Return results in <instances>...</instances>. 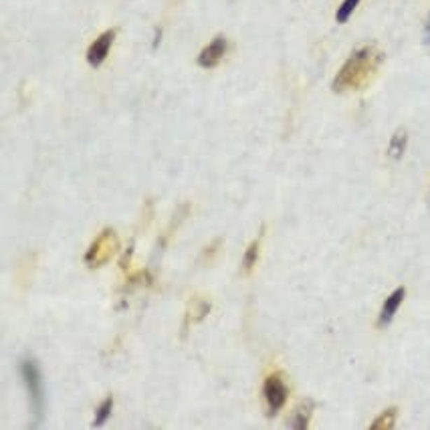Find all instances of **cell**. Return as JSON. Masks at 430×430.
Returning <instances> with one entry per match:
<instances>
[{"label":"cell","instance_id":"4fadbf2b","mask_svg":"<svg viewBox=\"0 0 430 430\" xmlns=\"http://www.w3.org/2000/svg\"><path fill=\"white\" fill-rule=\"evenodd\" d=\"M360 4V0H344L342 6L335 13V20L338 22H347V18L352 17V13L356 11V6Z\"/></svg>","mask_w":430,"mask_h":430},{"label":"cell","instance_id":"30bf717a","mask_svg":"<svg viewBox=\"0 0 430 430\" xmlns=\"http://www.w3.org/2000/svg\"><path fill=\"white\" fill-rule=\"evenodd\" d=\"M396 416H398V408H388V410H384V412L380 414L378 418L370 424V429L372 430H390L394 429L396 424Z\"/></svg>","mask_w":430,"mask_h":430},{"label":"cell","instance_id":"8fae6325","mask_svg":"<svg viewBox=\"0 0 430 430\" xmlns=\"http://www.w3.org/2000/svg\"><path fill=\"white\" fill-rule=\"evenodd\" d=\"M113 414V398L111 396H107L104 402L97 406V410H95V418H93V426H104L105 422H107V418Z\"/></svg>","mask_w":430,"mask_h":430},{"label":"cell","instance_id":"277c9868","mask_svg":"<svg viewBox=\"0 0 430 430\" xmlns=\"http://www.w3.org/2000/svg\"><path fill=\"white\" fill-rule=\"evenodd\" d=\"M20 374L25 380L27 392L31 398V406L36 418L43 416V382H41V372L35 360H22L20 361Z\"/></svg>","mask_w":430,"mask_h":430},{"label":"cell","instance_id":"ba28073f","mask_svg":"<svg viewBox=\"0 0 430 430\" xmlns=\"http://www.w3.org/2000/svg\"><path fill=\"white\" fill-rule=\"evenodd\" d=\"M311 412H313V402H305V404H301V406L295 410V414H293V418L289 424H291L293 429L305 430L307 426H310Z\"/></svg>","mask_w":430,"mask_h":430},{"label":"cell","instance_id":"5b68a950","mask_svg":"<svg viewBox=\"0 0 430 430\" xmlns=\"http://www.w3.org/2000/svg\"><path fill=\"white\" fill-rule=\"evenodd\" d=\"M116 36H118V31H116V29H109V31L102 33V35L97 36V39L89 45V49H87V63H89L91 67H99L105 59H107V55H109L111 47H113Z\"/></svg>","mask_w":430,"mask_h":430},{"label":"cell","instance_id":"5bb4252c","mask_svg":"<svg viewBox=\"0 0 430 430\" xmlns=\"http://www.w3.org/2000/svg\"><path fill=\"white\" fill-rule=\"evenodd\" d=\"M424 43L430 45V15L426 18V25H424Z\"/></svg>","mask_w":430,"mask_h":430},{"label":"cell","instance_id":"9c48e42d","mask_svg":"<svg viewBox=\"0 0 430 430\" xmlns=\"http://www.w3.org/2000/svg\"><path fill=\"white\" fill-rule=\"evenodd\" d=\"M258 253H261V239H255L249 244V249L244 251V255H242V269H244V273L253 271V267L257 265L258 261Z\"/></svg>","mask_w":430,"mask_h":430},{"label":"cell","instance_id":"6da1fadb","mask_svg":"<svg viewBox=\"0 0 430 430\" xmlns=\"http://www.w3.org/2000/svg\"><path fill=\"white\" fill-rule=\"evenodd\" d=\"M382 61H384V53L380 51L376 45H363L360 49H356L347 57L342 69L338 71V75L331 83V89L335 93L358 91L370 83V79L380 69Z\"/></svg>","mask_w":430,"mask_h":430},{"label":"cell","instance_id":"52a82bcc","mask_svg":"<svg viewBox=\"0 0 430 430\" xmlns=\"http://www.w3.org/2000/svg\"><path fill=\"white\" fill-rule=\"evenodd\" d=\"M404 297H406V289H404V287H398V289L384 301V305H382V311H380V317H378V327H386L392 319H394L396 311L400 310Z\"/></svg>","mask_w":430,"mask_h":430},{"label":"cell","instance_id":"7a4b0ae2","mask_svg":"<svg viewBox=\"0 0 430 430\" xmlns=\"http://www.w3.org/2000/svg\"><path fill=\"white\" fill-rule=\"evenodd\" d=\"M118 235L111 228L102 230V235L93 241V244L87 249L85 265L89 269H99L105 263H109L111 257L118 253Z\"/></svg>","mask_w":430,"mask_h":430},{"label":"cell","instance_id":"9a60e30c","mask_svg":"<svg viewBox=\"0 0 430 430\" xmlns=\"http://www.w3.org/2000/svg\"><path fill=\"white\" fill-rule=\"evenodd\" d=\"M160 39H162V29L158 27V29H155V35H154V49L158 47V45H160Z\"/></svg>","mask_w":430,"mask_h":430},{"label":"cell","instance_id":"8992f818","mask_svg":"<svg viewBox=\"0 0 430 430\" xmlns=\"http://www.w3.org/2000/svg\"><path fill=\"white\" fill-rule=\"evenodd\" d=\"M226 51H228V39L216 36L212 43H208L207 47L200 51V55H198V65H200L202 69H212V67H216V65L223 61Z\"/></svg>","mask_w":430,"mask_h":430},{"label":"cell","instance_id":"3957f363","mask_svg":"<svg viewBox=\"0 0 430 430\" xmlns=\"http://www.w3.org/2000/svg\"><path fill=\"white\" fill-rule=\"evenodd\" d=\"M263 396H265V404H267V414L269 416H275L277 412L283 410V406L287 404V398H289V388H287L281 372H275V374L265 378Z\"/></svg>","mask_w":430,"mask_h":430},{"label":"cell","instance_id":"7c38bea8","mask_svg":"<svg viewBox=\"0 0 430 430\" xmlns=\"http://www.w3.org/2000/svg\"><path fill=\"white\" fill-rule=\"evenodd\" d=\"M406 132H396L394 136H392V139H390V148H388V154L392 155V158H400V155L404 154V150H406Z\"/></svg>","mask_w":430,"mask_h":430}]
</instances>
